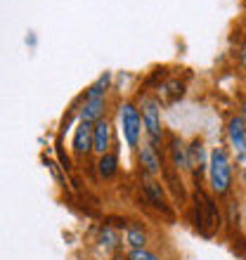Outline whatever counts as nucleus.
Instances as JSON below:
<instances>
[{
	"mask_svg": "<svg viewBox=\"0 0 246 260\" xmlns=\"http://www.w3.org/2000/svg\"><path fill=\"white\" fill-rule=\"evenodd\" d=\"M142 125L149 135V144L154 149H159L161 144V109H159V100H151L147 97L142 102Z\"/></svg>",
	"mask_w": 246,
	"mask_h": 260,
	"instance_id": "7ed1b4c3",
	"label": "nucleus"
},
{
	"mask_svg": "<svg viewBox=\"0 0 246 260\" xmlns=\"http://www.w3.org/2000/svg\"><path fill=\"white\" fill-rule=\"evenodd\" d=\"M187 154H190V168L192 171H197L199 168V173H201V166H204V142L201 140H194L192 142V147H187Z\"/></svg>",
	"mask_w": 246,
	"mask_h": 260,
	"instance_id": "2eb2a0df",
	"label": "nucleus"
},
{
	"mask_svg": "<svg viewBox=\"0 0 246 260\" xmlns=\"http://www.w3.org/2000/svg\"><path fill=\"white\" fill-rule=\"evenodd\" d=\"M74 154L76 156H85L90 149H93V125L90 123H78L74 133Z\"/></svg>",
	"mask_w": 246,
	"mask_h": 260,
	"instance_id": "0eeeda50",
	"label": "nucleus"
},
{
	"mask_svg": "<svg viewBox=\"0 0 246 260\" xmlns=\"http://www.w3.org/2000/svg\"><path fill=\"white\" fill-rule=\"evenodd\" d=\"M227 137H230V144L234 147L237 154L246 151V123L241 116L230 118V123H227Z\"/></svg>",
	"mask_w": 246,
	"mask_h": 260,
	"instance_id": "6e6552de",
	"label": "nucleus"
},
{
	"mask_svg": "<svg viewBox=\"0 0 246 260\" xmlns=\"http://www.w3.org/2000/svg\"><path fill=\"white\" fill-rule=\"evenodd\" d=\"M128 260H161L157 253H151L147 248H133L128 255Z\"/></svg>",
	"mask_w": 246,
	"mask_h": 260,
	"instance_id": "a211bd4d",
	"label": "nucleus"
},
{
	"mask_svg": "<svg viewBox=\"0 0 246 260\" xmlns=\"http://www.w3.org/2000/svg\"><path fill=\"white\" fill-rule=\"evenodd\" d=\"M109 81H111V76L109 74H104L97 78V83H93L88 88V92H85V100H102L104 92H107V88H109Z\"/></svg>",
	"mask_w": 246,
	"mask_h": 260,
	"instance_id": "dca6fc26",
	"label": "nucleus"
},
{
	"mask_svg": "<svg viewBox=\"0 0 246 260\" xmlns=\"http://www.w3.org/2000/svg\"><path fill=\"white\" fill-rule=\"evenodd\" d=\"M194 211H197V227L199 232L204 237H213V234L220 230V213H218V206L213 201L211 194H206L201 187H197L194 192Z\"/></svg>",
	"mask_w": 246,
	"mask_h": 260,
	"instance_id": "f257e3e1",
	"label": "nucleus"
},
{
	"mask_svg": "<svg viewBox=\"0 0 246 260\" xmlns=\"http://www.w3.org/2000/svg\"><path fill=\"white\" fill-rule=\"evenodd\" d=\"M121 128H123V135H126L128 147H137L140 133H142V116H140V111L135 109V104L126 102L121 107Z\"/></svg>",
	"mask_w": 246,
	"mask_h": 260,
	"instance_id": "20e7f679",
	"label": "nucleus"
},
{
	"mask_svg": "<svg viewBox=\"0 0 246 260\" xmlns=\"http://www.w3.org/2000/svg\"><path fill=\"white\" fill-rule=\"evenodd\" d=\"M142 192L144 197H147V201H149L154 208H159L161 213H166L168 218H173V208L168 206V199H166V189L159 182H154V180H147L142 185Z\"/></svg>",
	"mask_w": 246,
	"mask_h": 260,
	"instance_id": "39448f33",
	"label": "nucleus"
},
{
	"mask_svg": "<svg viewBox=\"0 0 246 260\" xmlns=\"http://www.w3.org/2000/svg\"><path fill=\"white\" fill-rule=\"evenodd\" d=\"M168 154H171V161L178 171H187L190 168V154H187V147L180 137L173 135L171 142H168Z\"/></svg>",
	"mask_w": 246,
	"mask_h": 260,
	"instance_id": "1a4fd4ad",
	"label": "nucleus"
},
{
	"mask_svg": "<svg viewBox=\"0 0 246 260\" xmlns=\"http://www.w3.org/2000/svg\"><path fill=\"white\" fill-rule=\"evenodd\" d=\"M208 180H211V189L216 194H227L232 185V164L225 149H213L208 158Z\"/></svg>",
	"mask_w": 246,
	"mask_h": 260,
	"instance_id": "f03ea898",
	"label": "nucleus"
},
{
	"mask_svg": "<svg viewBox=\"0 0 246 260\" xmlns=\"http://www.w3.org/2000/svg\"><path fill=\"white\" fill-rule=\"evenodd\" d=\"M126 241H128L133 248H144V244H147V232L142 230V225H137V222L126 225Z\"/></svg>",
	"mask_w": 246,
	"mask_h": 260,
	"instance_id": "4468645a",
	"label": "nucleus"
},
{
	"mask_svg": "<svg viewBox=\"0 0 246 260\" xmlns=\"http://www.w3.org/2000/svg\"><path fill=\"white\" fill-rule=\"evenodd\" d=\"M102 246L109 248V251H114V248L118 246V230L111 225H104L102 230Z\"/></svg>",
	"mask_w": 246,
	"mask_h": 260,
	"instance_id": "f3484780",
	"label": "nucleus"
},
{
	"mask_svg": "<svg viewBox=\"0 0 246 260\" xmlns=\"http://www.w3.org/2000/svg\"><path fill=\"white\" fill-rule=\"evenodd\" d=\"M109 144H111V128L104 118H100L97 123H93V151L102 156V154L109 151Z\"/></svg>",
	"mask_w": 246,
	"mask_h": 260,
	"instance_id": "423d86ee",
	"label": "nucleus"
},
{
	"mask_svg": "<svg viewBox=\"0 0 246 260\" xmlns=\"http://www.w3.org/2000/svg\"><path fill=\"white\" fill-rule=\"evenodd\" d=\"M140 166L147 175H157L161 171V156H159V149H154L151 144H144L140 149Z\"/></svg>",
	"mask_w": 246,
	"mask_h": 260,
	"instance_id": "9b49d317",
	"label": "nucleus"
},
{
	"mask_svg": "<svg viewBox=\"0 0 246 260\" xmlns=\"http://www.w3.org/2000/svg\"><path fill=\"white\" fill-rule=\"evenodd\" d=\"M97 171H100V175H102L104 180H111L118 173V156L111 154V151L102 154V156H100V164H97Z\"/></svg>",
	"mask_w": 246,
	"mask_h": 260,
	"instance_id": "ddd939ff",
	"label": "nucleus"
},
{
	"mask_svg": "<svg viewBox=\"0 0 246 260\" xmlns=\"http://www.w3.org/2000/svg\"><path fill=\"white\" fill-rule=\"evenodd\" d=\"M241 118H244V123H246V100H244V104H241Z\"/></svg>",
	"mask_w": 246,
	"mask_h": 260,
	"instance_id": "6ab92c4d",
	"label": "nucleus"
},
{
	"mask_svg": "<svg viewBox=\"0 0 246 260\" xmlns=\"http://www.w3.org/2000/svg\"><path fill=\"white\" fill-rule=\"evenodd\" d=\"M157 90H159V102L161 104H173V102H178L180 97L184 95V83L171 78V81L161 83Z\"/></svg>",
	"mask_w": 246,
	"mask_h": 260,
	"instance_id": "9d476101",
	"label": "nucleus"
},
{
	"mask_svg": "<svg viewBox=\"0 0 246 260\" xmlns=\"http://www.w3.org/2000/svg\"><path fill=\"white\" fill-rule=\"evenodd\" d=\"M102 114H104V97L102 100H85V104L81 109V121L93 125L102 118Z\"/></svg>",
	"mask_w": 246,
	"mask_h": 260,
	"instance_id": "f8f14e48",
	"label": "nucleus"
},
{
	"mask_svg": "<svg viewBox=\"0 0 246 260\" xmlns=\"http://www.w3.org/2000/svg\"><path fill=\"white\" fill-rule=\"evenodd\" d=\"M111 260H128V258H121V255H114V258Z\"/></svg>",
	"mask_w": 246,
	"mask_h": 260,
	"instance_id": "aec40b11",
	"label": "nucleus"
}]
</instances>
